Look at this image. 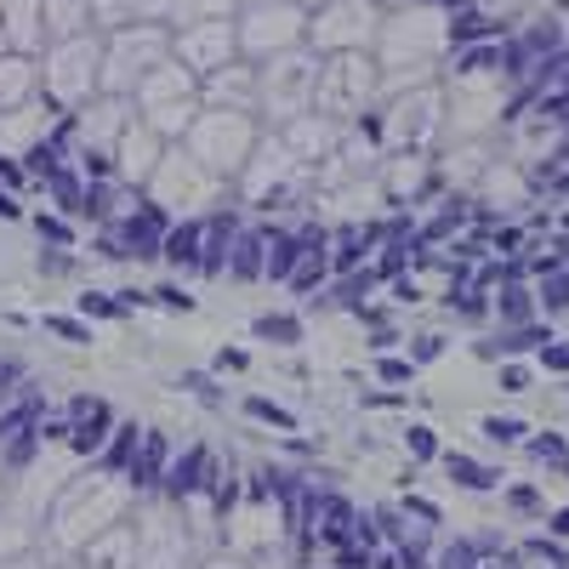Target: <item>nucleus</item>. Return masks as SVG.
<instances>
[{
    "label": "nucleus",
    "instance_id": "obj_1",
    "mask_svg": "<svg viewBox=\"0 0 569 569\" xmlns=\"http://www.w3.org/2000/svg\"><path fill=\"white\" fill-rule=\"evenodd\" d=\"M166 233H171V217H166V206L154 200V194H142L120 222H103L98 228V251L109 257V262H160L166 257Z\"/></svg>",
    "mask_w": 569,
    "mask_h": 569
},
{
    "label": "nucleus",
    "instance_id": "obj_2",
    "mask_svg": "<svg viewBox=\"0 0 569 569\" xmlns=\"http://www.w3.org/2000/svg\"><path fill=\"white\" fill-rule=\"evenodd\" d=\"M149 194H154L160 206L182 200V211H194V206H211V200H222V194H228V177H217L194 149L171 142L166 160H160V171H154V182H149Z\"/></svg>",
    "mask_w": 569,
    "mask_h": 569
},
{
    "label": "nucleus",
    "instance_id": "obj_3",
    "mask_svg": "<svg viewBox=\"0 0 569 569\" xmlns=\"http://www.w3.org/2000/svg\"><path fill=\"white\" fill-rule=\"evenodd\" d=\"M166 149H171V137H160L149 120H131V126L120 131V142H114V177L149 194V182H154Z\"/></svg>",
    "mask_w": 569,
    "mask_h": 569
},
{
    "label": "nucleus",
    "instance_id": "obj_4",
    "mask_svg": "<svg viewBox=\"0 0 569 569\" xmlns=\"http://www.w3.org/2000/svg\"><path fill=\"white\" fill-rule=\"evenodd\" d=\"M217 479H222V472H217L211 450H206V445H188V450H182V456H171V467H166L160 501H171V507L200 501V496H211V485H217Z\"/></svg>",
    "mask_w": 569,
    "mask_h": 569
},
{
    "label": "nucleus",
    "instance_id": "obj_5",
    "mask_svg": "<svg viewBox=\"0 0 569 569\" xmlns=\"http://www.w3.org/2000/svg\"><path fill=\"white\" fill-rule=\"evenodd\" d=\"M166 467H171V445H166L160 427H149V433H142V445H137V456H131L126 485H131L137 496H160V485H166Z\"/></svg>",
    "mask_w": 569,
    "mask_h": 569
},
{
    "label": "nucleus",
    "instance_id": "obj_6",
    "mask_svg": "<svg viewBox=\"0 0 569 569\" xmlns=\"http://www.w3.org/2000/svg\"><path fill=\"white\" fill-rule=\"evenodd\" d=\"M240 217H233L228 206H217L211 217H206V251H200V273L206 279H222L228 273V262H233V240H240Z\"/></svg>",
    "mask_w": 569,
    "mask_h": 569
},
{
    "label": "nucleus",
    "instance_id": "obj_7",
    "mask_svg": "<svg viewBox=\"0 0 569 569\" xmlns=\"http://www.w3.org/2000/svg\"><path fill=\"white\" fill-rule=\"evenodd\" d=\"M206 217H211V211H188L182 222H171V233H166V257H160V262H171L177 273H200V251H206Z\"/></svg>",
    "mask_w": 569,
    "mask_h": 569
},
{
    "label": "nucleus",
    "instance_id": "obj_8",
    "mask_svg": "<svg viewBox=\"0 0 569 569\" xmlns=\"http://www.w3.org/2000/svg\"><path fill=\"white\" fill-rule=\"evenodd\" d=\"M273 240H268V279H279V284H291L297 279V268L308 262V251H313V240L325 228H297V233H279V228H268Z\"/></svg>",
    "mask_w": 569,
    "mask_h": 569
},
{
    "label": "nucleus",
    "instance_id": "obj_9",
    "mask_svg": "<svg viewBox=\"0 0 569 569\" xmlns=\"http://www.w3.org/2000/svg\"><path fill=\"white\" fill-rule=\"evenodd\" d=\"M114 427H120V416L98 399V405H91L80 421H74V433H69V450L74 456H103V445L114 439Z\"/></svg>",
    "mask_w": 569,
    "mask_h": 569
},
{
    "label": "nucleus",
    "instance_id": "obj_10",
    "mask_svg": "<svg viewBox=\"0 0 569 569\" xmlns=\"http://www.w3.org/2000/svg\"><path fill=\"white\" fill-rule=\"evenodd\" d=\"M268 228H240L233 240V262H228V279H268Z\"/></svg>",
    "mask_w": 569,
    "mask_h": 569
},
{
    "label": "nucleus",
    "instance_id": "obj_11",
    "mask_svg": "<svg viewBox=\"0 0 569 569\" xmlns=\"http://www.w3.org/2000/svg\"><path fill=\"white\" fill-rule=\"evenodd\" d=\"M284 142H291V149H297L302 160H319V154H330V149H337V131H330L319 114H302V120H291V126H284Z\"/></svg>",
    "mask_w": 569,
    "mask_h": 569
},
{
    "label": "nucleus",
    "instance_id": "obj_12",
    "mask_svg": "<svg viewBox=\"0 0 569 569\" xmlns=\"http://www.w3.org/2000/svg\"><path fill=\"white\" fill-rule=\"evenodd\" d=\"M137 445H142V427H137V421H120V427H114V439H109V445H103V456H98V467L109 472V479H126Z\"/></svg>",
    "mask_w": 569,
    "mask_h": 569
},
{
    "label": "nucleus",
    "instance_id": "obj_13",
    "mask_svg": "<svg viewBox=\"0 0 569 569\" xmlns=\"http://www.w3.org/2000/svg\"><path fill=\"white\" fill-rule=\"evenodd\" d=\"M439 461H445V472H450V485H461V490H490V485L501 479L496 467H485V461H472V456H461V450H445Z\"/></svg>",
    "mask_w": 569,
    "mask_h": 569
},
{
    "label": "nucleus",
    "instance_id": "obj_14",
    "mask_svg": "<svg viewBox=\"0 0 569 569\" xmlns=\"http://www.w3.org/2000/svg\"><path fill=\"white\" fill-rule=\"evenodd\" d=\"M46 421V405H40V393H23V399H12L7 410H0V445L7 439H18V433H29V427H40Z\"/></svg>",
    "mask_w": 569,
    "mask_h": 569
},
{
    "label": "nucleus",
    "instance_id": "obj_15",
    "mask_svg": "<svg viewBox=\"0 0 569 569\" xmlns=\"http://www.w3.org/2000/svg\"><path fill=\"white\" fill-rule=\"evenodd\" d=\"M251 330H257V342H273V348H297L302 342V319L297 313H262Z\"/></svg>",
    "mask_w": 569,
    "mask_h": 569
},
{
    "label": "nucleus",
    "instance_id": "obj_16",
    "mask_svg": "<svg viewBox=\"0 0 569 569\" xmlns=\"http://www.w3.org/2000/svg\"><path fill=\"white\" fill-rule=\"evenodd\" d=\"M40 445H46L40 427H29V433H18V439H7V445H0V467H7V472H23V467L40 456Z\"/></svg>",
    "mask_w": 569,
    "mask_h": 569
},
{
    "label": "nucleus",
    "instance_id": "obj_17",
    "mask_svg": "<svg viewBox=\"0 0 569 569\" xmlns=\"http://www.w3.org/2000/svg\"><path fill=\"white\" fill-rule=\"evenodd\" d=\"M29 222H34V233H40V246H74V217H63V211H34Z\"/></svg>",
    "mask_w": 569,
    "mask_h": 569
},
{
    "label": "nucleus",
    "instance_id": "obj_18",
    "mask_svg": "<svg viewBox=\"0 0 569 569\" xmlns=\"http://www.w3.org/2000/svg\"><path fill=\"white\" fill-rule=\"evenodd\" d=\"M40 325L52 330L58 342H74V348H86V342H91V319H86V313H46Z\"/></svg>",
    "mask_w": 569,
    "mask_h": 569
},
{
    "label": "nucleus",
    "instance_id": "obj_19",
    "mask_svg": "<svg viewBox=\"0 0 569 569\" xmlns=\"http://www.w3.org/2000/svg\"><path fill=\"white\" fill-rule=\"evenodd\" d=\"M74 313H86V319H126V302L114 291H80Z\"/></svg>",
    "mask_w": 569,
    "mask_h": 569
},
{
    "label": "nucleus",
    "instance_id": "obj_20",
    "mask_svg": "<svg viewBox=\"0 0 569 569\" xmlns=\"http://www.w3.org/2000/svg\"><path fill=\"white\" fill-rule=\"evenodd\" d=\"M246 416L262 421V427H279V433H297V410H284L273 399H246Z\"/></svg>",
    "mask_w": 569,
    "mask_h": 569
},
{
    "label": "nucleus",
    "instance_id": "obj_21",
    "mask_svg": "<svg viewBox=\"0 0 569 569\" xmlns=\"http://www.w3.org/2000/svg\"><path fill=\"white\" fill-rule=\"evenodd\" d=\"M177 388H182V393H194V399L211 405V410H222V388H217V376H206V370H182V376H177Z\"/></svg>",
    "mask_w": 569,
    "mask_h": 569
},
{
    "label": "nucleus",
    "instance_id": "obj_22",
    "mask_svg": "<svg viewBox=\"0 0 569 569\" xmlns=\"http://www.w3.org/2000/svg\"><path fill=\"white\" fill-rule=\"evenodd\" d=\"M405 450H410V461H433V456H439L433 427H427V421H410V427H405Z\"/></svg>",
    "mask_w": 569,
    "mask_h": 569
},
{
    "label": "nucleus",
    "instance_id": "obj_23",
    "mask_svg": "<svg viewBox=\"0 0 569 569\" xmlns=\"http://www.w3.org/2000/svg\"><path fill=\"white\" fill-rule=\"evenodd\" d=\"M376 512V536H388L393 547H410V536H405V507H370Z\"/></svg>",
    "mask_w": 569,
    "mask_h": 569
},
{
    "label": "nucleus",
    "instance_id": "obj_24",
    "mask_svg": "<svg viewBox=\"0 0 569 569\" xmlns=\"http://www.w3.org/2000/svg\"><path fill=\"white\" fill-rule=\"evenodd\" d=\"M376 376H382V382H393V388H405L410 376H416V359H393V353H376Z\"/></svg>",
    "mask_w": 569,
    "mask_h": 569
},
{
    "label": "nucleus",
    "instance_id": "obj_25",
    "mask_svg": "<svg viewBox=\"0 0 569 569\" xmlns=\"http://www.w3.org/2000/svg\"><path fill=\"white\" fill-rule=\"evenodd\" d=\"M154 302H160V308H171V313H194V308H200V297H188L177 279H171V284H154Z\"/></svg>",
    "mask_w": 569,
    "mask_h": 569
},
{
    "label": "nucleus",
    "instance_id": "obj_26",
    "mask_svg": "<svg viewBox=\"0 0 569 569\" xmlns=\"http://www.w3.org/2000/svg\"><path fill=\"white\" fill-rule=\"evenodd\" d=\"M18 382H29V370H23L18 359H0V410L18 399Z\"/></svg>",
    "mask_w": 569,
    "mask_h": 569
},
{
    "label": "nucleus",
    "instance_id": "obj_27",
    "mask_svg": "<svg viewBox=\"0 0 569 569\" xmlns=\"http://www.w3.org/2000/svg\"><path fill=\"white\" fill-rule=\"evenodd\" d=\"M405 348H410L416 365H427V359H439V353H445V337H433V330H427V337H410Z\"/></svg>",
    "mask_w": 569,
    "mask_h": 569
},
{
    "label": "nucleus",
    "instance_id": "obj_28",
    "mask_svg": "<svg viewBox=\"0 0 569 569\" xmlns=\"http://www.w3.org/2000/svg\"><path fill=\"white\" fill-rule=\"evenodd\" d=\"M485 433L496 445H518V433H525V421H501V416H485Z\"/></svg>",
    "mask_w": 569,
    "mask_h": 569
},
{
    "label": "nucleus",
    "instance_id": "obj_29",
    "mask_svg": "<svg viewBox=\"0 0 569 569\" xmlns=\"http://www.w3.org/2000/svg\"><path fill=\"white\" fill-rule=\"evenodd\" d=\"M40 273H74V257H69V246L40 251Z\"/></svg>",
    "mask_w": 569,
    "mask_h": 569
},
{
    "label": "nucleus",
    "instance_id": "obj_30",
    "mask_svg": "<svg viewBox=\"0 0 569 569\" xmlns=\"http://www.w3.org/2000/svg\"><path fill=\"white\" fill-rule=\"evenodd\" d=\"M29 211H23V200H18V188H7L0 182V222H23Z\"/></svg>",
    "mask_w": 569,
    "mask_h": 569
},
{
    "label": "nucleus",
    "instance_id": "obj_31",
    "mask_svg": "<svg viewBox=\"0 0 569 569\" xmlns=\"http://www.w3.org/2000/svg\"><path fill=\"white\" fill-rule=\"evenodd\" d=\"M399 507H405V518H421V525H439V507H433V501H421V496H405Z\"/></svg>",
    "mask_w": 569,
    "mask_h": 569
},
{
    "label": "nucleus",
    "instance_id": "obj_32",
    "mask_svg": "<svg viewBox=\"0 0 569 569\" xmlns=\"http://www.w3.org/2000/svg\"><path fill=\"white\" fill-rule=\"evenodd\" d=\"M114 297L126 302V313H137V308H154V291H137V284H120Z\"/></svg>",
    "mask_w": 569,
    "mask_h": 569
},
{
    "label": "nucleus",
    "instance_id": "obj_33",
    "mask_svg": "<svg viewBox=\"0 0 569 569\" xmlns=\"http://www.w3.org/2000/svg\"><path fill=\"white\" fill-rule=\"evenodd\" d=\"M525 313H530L525 291H501V319H525Z\"/></svg>",
    "mask_w": 569,
    "mask_h": 569
},
{
    "label": "nucleus",
    "instance_id": "obj_34",
    "mask_svg": "<svg viewBox=\"0 0 569 569\" xmlns=\"http://www.w3.org/2000/svg\"><path fill=\"white\" fill-rule=\"evenodd\" d=\"M246 365H251L246 348H222V353H217V370H222V376H228V370H246Z\"/></svg>",
    "mask_w": 569,
    "mask_h": 569
},
{
    "label": "nucleus",
    "instance_id": "obj_35",
    "mask_svg": "<svg viewBox=\"0 0 569 569\" xmlns=\"http://www.w3.org/2000/svg\"><path fill=\"white\" fill-rule=\"evenodd\" d=\"M541 297H547V308H563V302H569V279H563V273L547 279V291H541Z\"/></svg>",
    "mask_w": 569,
    "mask_h": 569
},
{
    "label": "nucleus",
    "instance_id": "obj_36",
    "mask_svg": "<svg viewBox=\"0 0 569 569\" xmlns=\"http://www.w3.org/2000/svg\"><path fill=\"white\" fill-rule=\"evenodd\" d=\"M365 405H376V410H393V405H405V393H370V388H365Z\"/></svg>",
    "mask_w": 569,
    "mask_h": 569
},
{
    "label": "nucleus",
    "instance_id": "obj_37",
    "mask_svg": "<svg viewBox=\"0 0 569 569\" xmlns=\"http://www.w3.org/2000/svg\"><path fill=\"white\" fill-rule=\"evenodd\" d=\"M547 365H552V370H569V342H563V348H547Z\"/></svg>",
    "mask_w": 569,
    "mask_h": 569
},
{
    "label": "nucleus",
    "instance_id": "obj_38",
    "mask_svg": "<svg viewBox=\"0 0 569 569\" xmlns=\"http://www.w3.org/2000/svg\"><path fill=\"white\" fill-rule=\"evenodd\" d=\"M206 569H251V563H240V558H211Z\"/></svg>",
    "mask_w": 569,
    "mask_h": 569
}]
</instances>
